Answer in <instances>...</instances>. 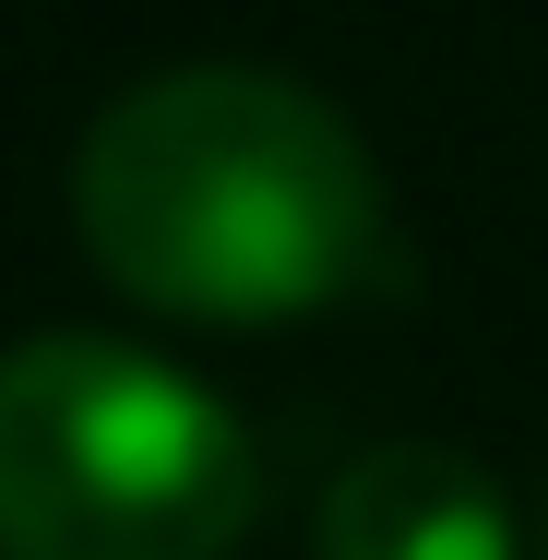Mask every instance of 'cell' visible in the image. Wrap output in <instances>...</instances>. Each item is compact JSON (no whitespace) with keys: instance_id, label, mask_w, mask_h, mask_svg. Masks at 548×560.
I'll return each mask as SVG.
<instances>
[{"instance_id":"obj_1","label":"cell","mask_w":548,"mask_h":560,"mask_svg":"<svg viewBox=\"0 0 548 560\" xmlns=\"http://www.w3.org/2000/svg\"><path fill=\"white\" fill-rule=\"evenodd\" d=\"M72 226L131 311L203 335H287L370 287L382 167L334 96L203 60L96 108L72 155Z\"/></svg>"},{"instance_id":"obj_4","label":"cell","mask_w":548,"mask_h":560,"mask_svg":"<svg viewBox=\"0 0 548 560\" xmlns=\"http://www.w3.org/2000/svg\"><path fill=\"white\" fill-rule=\"evenodd\" d=\"M537 560H548V525H537Z\"/></svg>"},{"instance_id":"obj_2","label":"cell","mask_w":548,"mask_h":560,"mask_svg":"<svg viewBox=\"0 0 548 560\" xmlns=\"http://www.w3.org/2000/svg\"><path fill=\"white\" fill-rule=\"evenodd\" d=\"M263 453L215 382L131 335H24L0 358V560H226Z\"/></svg>"},{"instance_id":"obj_3","label":"cell","mask_w":548,"mask_h":560,"mask_svg":"<svg viewBox=\"0 0 548 560\" xmlns=\"http://www.w3.org/2000/svg\"><path fill=\"white\" fill-rule=\"evenodd\" d=\"M311 560H525L501 477L453 442H370L311 513Z\"/></svg>"}]
</instances>
